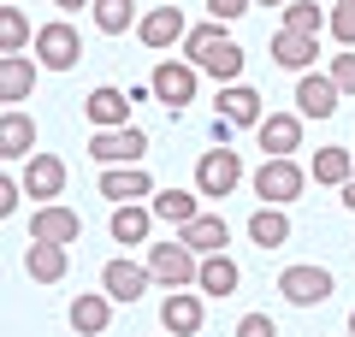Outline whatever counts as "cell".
<instances>
[{"mask_svg":"<svg viewBox=\"0 0 355 337\" xmlns=\"http://www.w3.org/2000/svg\"><path fill=\"white\" fill-rule=\"evenodd\" d=\"M101 189L113 207H125V201H142V196H154V178H148V166H101Z\"/></svg>","mask_w":355,"mask_h":337,"instance_id":"4fadbf2b","label":"cell"},{"mask_svg":"<svg viewBox=\"0 0 355 337\" xmlns=\"http://www.w3.org/2000/svg\"><path fill=\"white\" fill-rule=\"evenodd\" d=\"M266 154H296L302 148V112H266L261 125H254Z\"/></svg>","mask_w":355,"mask_h":337,"instance_id":"44dd1931","label":"cell"},{"mask_svg":"<svg viewBox=\"0 0 355 337\" xmlns=\"http://www.w3.org/2000/svg\"><path fill=\"white\" fill-rule=\"evenodd\" d=\"M53 6H60V12H77V6H95V0H53Z\"/></svg>","mask_w":355,"mask_h":337,"instance_id":"f35d334b","label":"cell"},{"mask_svg":"<svg viewBox=\"0 0 355 337\" xmlns=\"http://www.w3.org/2000/svg\"><path fill=\"white\" fill-rule=\"evenodd\" d=\"M89 160H95V166H142V160H148V137H142L137 125L95 130V137H89Z\"/></svg>","mask_w":355,"mask_h":337,"instance_id":"8992f818","label":"cell"},{"mask_svg":"<svg viewBox=\"0 0 355 337\" xmlns=\"http://www.w3.org/2000/svg\"><path fill=\"white\" fill-rule=\"evenodd\" d=\"M249 243H254V249H266V254L284 249V243H291V213H284V207H266V201H261V207L249 213Z\"/></svg>","mask_w":355,"mask_h":337,"instance_id":"cb8c5ba5","label":"cell"},{"mask_svg":"<svg viewBox=\"0 0 355 337\" xmlns=\"http://www.w3.org/2000/svg\"><path fill=\"white\" fill-rule=\"evenodd\" d=\"M302 189H308V172L296 166V154H266L261 172H254V196H261L266 207H291Z\"/></svg>","mask_w":355,"mask_h":337,"instance_id":"7a4b0ae2","label":"cell"},{"mask_svg":"<svg viewBox=\"0 0 355 337\" xmlns=\"http://www.w3.org/2000/svg\"><path fill=\"white\" fill-rule=\"evenodd\" d=\"M18 178H24V196L53 201V196L65 189V160H60V154H48V148H36V154L24 160V172H18Z\"/></svg>","mask_w":355,"mask_h":337,"instance_id":"5bb4252c","label":"cell"},{"mask_svg":"<svg viewBox=\"0 0 355 337\" xmlns=\"http://www.w3.org/2000/svg\"><path fill=\"white\" fill-rule=\"evenodd\" d=\"M77 60H83V36H77L65 18H53V24L36 30V65L42 71H71Z\"/></svg>","mask_w":355,"mask_h":337,"instance_id":"52a82bcc","label":"cell"},{"mask_svg":"<svg viewBox=\"0 0 355 337\" xmlns=\"http://www.w3.org/2000/svg\"><path fill=\"white\" fill-rule=\"evenodd\" d=\"M326 77L343 89V95H355V53H331V71Z\"/></svg>","mask_w":355,"mask_h":337,"instance_id":"836d02e7","label":"cell"},{"mask_svg":"<svg viewBox=\"0 0 355 337\" xmlns=\"http://www.w3.org/2000/svg\"><path fill=\"white\" fill-rule=\"evenodd\" d=\"M338 201H343V207L355 213V172H349V184H343V196H338Z\"/></svg>","mask_w":355,"mask_h":337,"instance_id":"74e56055","label":"cell"},{"mask_svg":"<svg viewBox=\"0 0 355 337\" xmlns=\"http://www.w3.org/2000/svg\"><path fill=\"white\" fill-rule=\"evenodd\" d=\"M196 83H202V65H190V60H160V65H154V77H148V95L160 101V107L184 112V107L196 101Z\"/></svg>","mask_w":355,"mask_h":337,"instance_id":"277c9868","label":"cell"},{"mask_svg":"<svg viewBox=\"0 0 355 337\" xmlns=\"http://www.w3.org/2000/svg\"><path fill=\"white\" fill-rule=\"evenodd\" d=\"M349 172H355V154L349 148H320L314 154V166H308V178H314V184H349Z\"/></svg>","mask_w":355,"mask_h":337,"instance_id":"f546056e","label":"cell"},{"mask_svg":"<svg viewBox=\"0 0 355 337\" xmlns=\"http://www.w3.org/2000/svg\"><path fill=\"white\" fill-rule=\"evenodd\" d=\"M65 320H71V331H83V337H101L107 325H113V296H107V290H83V296H71Z\"/></svg>","mask_w":355,"mask_h":337,"instance_id":"ac0fdd59","label":"cell"},{"mask_svg":"<svg viewBox=\"0 0 355 337\" xmlns=\"http://www.w3.org/2000/svg\"><path fill=\"white\" fill-rule=\"evenodd\" d=\"M279 296L291 302V308H320V302L331 296V273L326 266H284L279 273Z\"/></svg>","mask_w":355,"mask_h":337,"instance_id":"30bf717a","label":"cell"},{"mask_svg":"<svg viewBox=\"0 0 355 337\" xmlns=\"http://www.w3.org/2000/svg\"><path fill=\"white\" fill-rule=\"evenodd\" d=\"M184 48V60L190 65H202L207 77H219V83H243V65H249V53L237 48V42L225 36V24H190V36L178 42Z\"/></svg>","mask_w":355,"mask_h":337,"instance_id":"6da1fadb","label":"cell"},{"mask_svg":"<svg viewBox=\"0 0 355 337\" xmlns=\"http://www.w3.org/2000/svg\"><path fill=\"white\" fill-rule=\"evenodd\" d=\"M77 237H83V213L65 207V201H42L30 213V243H60V249H71Z\"/></svg>","mask_w":355,"mask_h":337,"instance_id":"ba28073f","label":"cell"},{"mask_svg":"<svg viewBox=\"0 0 355 337\" xmlns=\"http://www.w3.org/2000/svg\"><path fill=\"white\" fill-rule=\"evenodd\" d=\"M148 207H154L160 225H178V231H184L190 219H202V189H154Z\"/></svg>","mask_w":355,"mask_h":337,"instance_id":"7402d4cb","label":"cell"},{"mask_svg":"<svg viewBox=\"0 0 355 337\" xmlns=\"http://www.w3.org/2000/svg\"><path fill=\"white\" fill-rule=\"evenodd\" d=\"M24 273L36 278V284H60V278L71 273V249H60V243H30L24 249Z\"/></svg>","mask_w":355,"mask_h":337,"instance_id":"d4e9b609","label":"cell"},{"mask_svg":"<svg viewBox=\"0 0 355 337\" xmlns=\"http://www.w3.org/2000/svg\"><path fill=\"white\" fill-rule=\"evenodd\" d=\"M36 53H0V101L6 107H18V101H30V89H36Z\"/></svg>","mask_w":355,"mask_h":337,"instance_id":"ffe728a7","label":"cell"},{"mask_svg":"<svg viewBox=\"0 0 355 337\" xmlns=\"http://www.w3.org/2000/svg\"><path fill=\"white\" fill-rule=\"evenodd\" d=\"M184 36H190V24H184L178 6H142V18H137V42H142V48L166 53V48H178Z\"/></svg>","mask_w":355,"mask_h":337,"instance_id":"9c48e42d","label":"cell"},{"mask_svg":"<svg viewBox=\"0 0 355 337\" xmlns=\"http://www.w3.org/2000/svg\"><path fill=\"white\" fill-rule=\"evenodd\" d=\"M24 42H36L30 18L18 6H0V53H24Z\"/></svg>","mask_w":355,"mask_h":337,"instance_id":"4dcf8cb0","label":"cell"},{"mask_svg":"<svg viewBox=\"0 0 355 337\" xmlns=\"http://www.w3.org/2000/svg\"><path fill=\"white\" fill-rule=\"evenodd\" d=\"M89 12H95V30H101V36H125V30H137L142 6L137 0H95Z\"/></svg>","mask_w":355,"mask_h":337,"instance_id":"f1b7e54d","label":"cell"},{"mask_svg":"<svg viewBox=\"0 0 355 337\" xmlns=\"http://www.w3.org/2000/svg\"><path fill=\"white\" fill-rule=\"evenodd\" d=\"M0 154L6 160H30L36 154V119L24 107H6V119H0Z\"/></svg>","mask_w":355,"mask_h":337,"instance_id":"603a6c76","label":"cell"},{"mask_svg":"<svg viewBox=\"0 0 355 337\" xmlns=\"http://www.w3.org/2000/svg\"><path fill=\"white\" fill-rule=\"evenodd\" d=\"M279 12H284V30H302V36H320V30H326L320 0H291V6H279Z\"/></svg>","mask_w":355,"mask_h":337,"instance_id":"1f68e13d","label":"cell"},{"mask_svg":"<svg viewBox=\"0 0 355 337\" xmlns=\"http://www.w3.org/2000/svg\"><path fill=\"white\" fill-rule=\"evenodd\" d=\"M214 112H219V119H231V125H261V119H266V107H261V95H254V89L249 83H219V101H214Z\"/></svg>","mask_w":355,"mask_h":337,"instance_id":"d6986e66","label":"cell"},{"mask_svg":"<svg viewBox=\"0 0 355 337\" xmlns=\"http://www.w3.org/2000/svg\"><path fill=\"white\" fill-rule=\"evenodd\" d=\"M237 184H243V160H237V148L214 142V148H207L202 160H196V189H202L207 201H225Z\"/></svg>","mask_w":355,"mask_h":337,"instance_id":"5b68a950","label":"cell"},{"mask_svg":"<svg viewBox=\"0 0 355 337\" xmlns=\"http://www.w3.org/2000/svg\"><path fill=\"white\" fill-rule=\"evenodd\" d=\"M338 101H343V89L331 83V77H320V71L296 77V112H302V119H331Z\"/></svg>","mask_w":355,"mask_h":337,"instance_id":"2e32d148","label":"cell"},{"mask_svg":"<svg viewBox=\"0 0 355 337\" xmlns=\"http://www.w3.org/2000/svg\"><path fill=\"white\" fill-rule=\"evenodd\" d=\"M18 201H24V178H6L0 184V213H18Z\"/></svg>","mask_w":355,"mask_h":337,"instance_id":"8d00e7d4","label":"cell"},{"mask_svg":"<svg viewBox=\"0 0 355 337\" xmlns=\"http://www.w3.org/2000/svg\"><path fill=\"white\" fill-rule=\"evenodd\" d=\"M154 231V207L148 201H125V207H113V243H148Z\"/></svg>","mask_w":355,"mask_h":337,"instance_id":"83f0119b","label":"cell"},{"mask_svg":"<svg viewBox=\"0 0 355 337\" xmlns=\"http://www.w3.org/2000/svg\"><path fill=\"white\" fill-rule=\"evenodd\" d=\"M314 60H320V36H302V30H272V65H284V71H314Z\"/></svg>","mask_w":355,"mask_h":337,"instance_id":"9a60e30c","label":"cell"},{"mask_svg":"<svg viewBox=\"0 0 355 337\" xmlns=\"http://www.w3.org/2000/svg\"><path fill=\"white\" fill-rule=\"evenodd\" d=\"M326 36L338 48H355V6H331L326 12Z\"/></svg>","mask_w":355,"mask_h":337,"instance_id":"d6a6232c","label":"cell"},{"mask_svg":"<svg viewBox=\"0 0 355 337\" xmlns=\"http://www.w3.org/2000/svg\"><path fill=\"white\" fill-rule=\"evenodd\" d=\"M178 237L190 243L196 254H225V243H231V225H225V213H202V219H190Z\"/></svg>","mask_w":355,"mask_h":337,"instance_id":"484cf974","label":"cell"},{"mask_svg":"<svg viewBox=\"0 0 355 337\" xmlns=\"http://www.w3.org/2000/svg\"><path fill=\"white\" fill-rule=\"evenodd\" d=\"M237 337H279V325H272V313H243Z\"/></svg>","mask_w":355,"mask_h":337,"instance_id":"e575fe53","label":"cell"},{"mask_svg":"<svg viewBox=\"0 0 355 337\" xmlns=\"http://www.w3.org/2000/svg\"><path fill=\"white\" fill-rule=\"evenodd\" d=\"M254 6H291V0H254Z\"/></svg>","mask_w":355,"mask_h":337,"instance_id":"ab89813d","label":"cell"},{"mask_svg":"<svg viewBox=\"0 0 355 337\" xmlns=\"http://www.w3.org/2000/svg\"><path fill=\"white\" fill-rule=\"evenodd\" d=\"M148 284H154V273H148V266H137V261H125V254L101 266V290L113 302H142V290H148Z\"/></svg>","mask_w":355,"mask_h":337,"instance_id":"e0dca14e","label":"cell"},{"mask_svg":"<svg viewBox=\"0 0 355 337\" xmlns=\"http://www.w3.org/2000/svg\"><path fill=\"white\" fill-rule=\"evenodd\" d=\"M349 337H355V308H349Z\"/></svg>","mask_w":355,"mask_h":337,"instance_id":"60d3db41","label":"cell"},{"mask_svg":"<svg viewBox=\"0 0 355 337\" xmlns=\"http://www.w3.org/2000/svg\"><path fill=\"white\" fill-rule=\"evenodd\" d=\"M166 337H172V331H166Z\"/></svg>","mask_w":355,"mask_h":337,"instance_id":"7bdbcfd3","label":"cell"},{"mask_svg":"<svg viewBox=\"0 0 355 337\" xmlns=\"http://www.w3.org/2000/svg\"><path fill=\"white\" fill-rule=\"evenodd\" d=\"M254 0H207V18H219V24H231V18H243Z\"/></svg>","mask_w":355,"mask_h":337,"instance_id":"d590c367","label":"cell"},{"mask_svg":"<svg viewBox=\"0 0 355 337\" xmlns=\"http://www.w3.org/2000/svg\"><path fill=\"white\" fill-rule=\"evenodd\" d=\"M331 6H355V0H331Z\"/></svg>","mask_w":355,"mask_h":337,"instance_id":"b9f144b4","label":"cell"},{"mask_svg":"<svg viewBox=\"0 0 355 337\" xmlns=\"http://www.w3.org/2000/svg\"><path fill=\"white\" fill-rule=\"evenodd\" d=\"M130 101H137V95H125V89H113V83L89 89V101H83L89 130H119V125H130Z\"/></svg>","mask_w":355,"mask_h":337,"instance_id":"7c38bea8","label":"cell"},{"mask_svg":"<svg viewBox=\"0 0 355 337\" xmlns=\"http://www.w3.org/2000/svg\"><path fill=\"white\" fill-rule=\"evenodd\" d=\"M148 273L160 278L166 290H190L196 273H202V254H196L184 237H172V243H148Z\"/></svg>","mask_w":355,"mask_h":337,"instance_id":"3957f363","label":"cell"},{"mask_svg":"<svg viewBox=\"0 0 355 337\" xmlns=\"http://www.w3.org/2000/svg\"><path fill=\"white\" fill-rule=\"evenodd\" d=\"M202 320H207V308H202V290H166V302H160V325L172 337H196L202 331Z\"/></svg>","mask_w":355,"mask_h":337,"instance_id":"8fae6325","label":"cell"},{"mask_svg":"<svg viewBox=\"0 0 355 337\" xmlns=\"http://www.w3.org/2000/svg\"><path fill=\"white\" fill-rule=\"evenodd\" d=\"M237 284H243V273H237L231 254H202V273H196L202 296H237Z\"/></svg>","mask_w":355,"mask_h":337,"instance_id":"4316f807","label":"cell"}]
</instances>
